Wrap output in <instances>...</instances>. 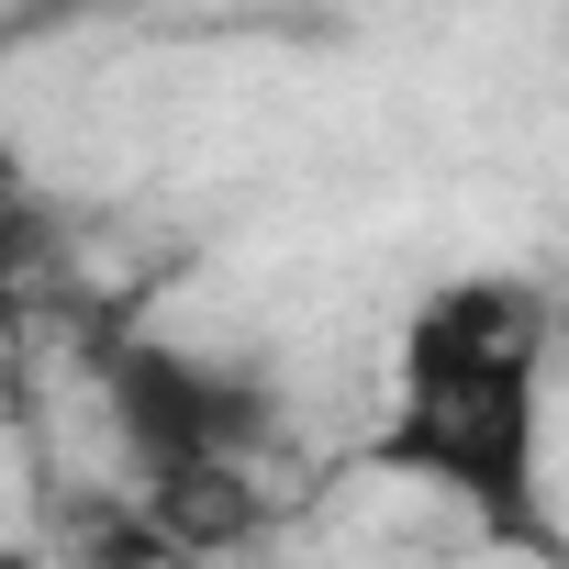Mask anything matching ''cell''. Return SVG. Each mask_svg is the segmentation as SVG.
<instances>
[{
    "mask_svg": "<svg viewBox=\"0 0 569 569\" xmlns=\"http://www.w3.org/2000/svg\"><path fill=\"white\" fill-rule=\"evenodd\" d=\"M380 458L436 480L502 547L547 536V302L525 279H447L413 313Z\"/></svg>",
    "mask_w": 569,
    "mask_h": 569,
    "instance_id": "cell-1",
    "label": "cell"
},
{
    "mask_svg": "<svg viewBox=\"0 0 569 569\" xmlns=\"http://www.w3.org/2000/svg\"><path fill=\"white\" fill-rule=\"evenodd\" d=\"M101 402L123 425V447L168 480H212V469H246L268 436H279V391L234 358H201V347H123L101 369Z\"/></svg>",
    "mask_w": 569,
    "mask_h": 569,
    "instance_id": "cell-2",
    "label": "cell"
}]
</instances>
